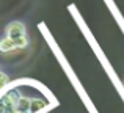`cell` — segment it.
<instances>
[{"mask_svg":"<svg viewBox=\"0 0 124 113\" xmlns=\"http://www.w3.org/2000/svg\"><path fill=\"white\" fill-rule=\"evenodd\" d=\"M6 36L11 39H19L25 36V27L22 22H11L6 27Z\"/></svg>","mask_w":124,"mask_h":113,"instance_id":"obj_1","label":"cell"},{"mask_svg":"<svg viewBox=\"0 0 124 113\" xmlns=\"http://www.w3.org/2000/svg\"><path fill=\"white\" fill-rule=\"evenodd\" d=\"M47 108H49V102H46L44 99L36 98V99H31L30 112H28V113H42V112L47 110Z\"/></svg>","mask_w":124,"mask_h":113,"instance_id":"obj_2","label":"cell"},{"mask_svg":"<svg viewBox=\"0 0 124 113\" xmlns=\"http://www.w3.org/2000/svg\"><path fill=\"white\" fill-rule=\"evenodd\" d=\"M14 49H17L14 39H11V38L6 36V38H3V39L0 41V52L8 53V52H11V50H14Z\"/></svg>","mask_w":124,"mask_h":113,"instance_id":"obj_3","label":"cell"},{"mask_svg":"<svg viewBox=\"0 0 124 113\" xmlns=\"http://www.w3.org/2000/svg\"><path fill=\"white\" fill-rule=\"evenodd\" d=\"M30 102H31V99L25 98V96H21L17 104H16V110H19L22 113H28L30 112Z\"/></svg>","mask_w":124,"mask_h":113,"instance_id":"obj_4","label":"cell"},{"mask_svg":"<svg viewBox=\"0 0 124 113\" xmlns=\"http://www.w3.org/2000/svg\"><path fill=\"white\" fill-rule=\"evenodd\" d=\"M8 75H6V74H3V72H0V91H2L3 88H5L6 85H8Z\"/></svg>","mask_w":124,"mask_h":113,"instance_id":"obj_5","label":"cell"}]
</instances>
